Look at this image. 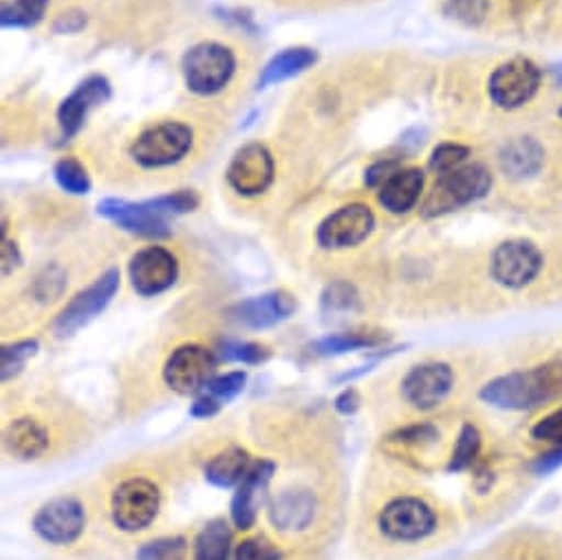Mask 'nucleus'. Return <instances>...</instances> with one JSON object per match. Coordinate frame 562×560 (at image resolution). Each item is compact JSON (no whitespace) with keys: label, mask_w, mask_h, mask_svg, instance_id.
Segmentation results:
<instances>
[{"label":"nucleus","mask_w":562,"mask_h":560,"mask_svg":"<svg viewBox=\"0 0 562 560\" xmlns=\"http://www.w3.org/2000/svg\"><path fill=\"white\" fill-rule=\"evenodd\" d=\"M479 400L501 413L533 415L562 400V347L542 349L527 365L496 373L479 389Z\"/></svg>","instance_id":"obj_1"},{"label":"nucleus","mask_w":562,"mask_h":560,"mask_svg":"<svg viewBox=\"0 0 562 560\" xmlns=\"http://www.w3.org/2000/svg\"><path fill=\"white\" fill-rule=\"evenodd\" d=\"M439 509L419 494H402L391 499L378 516L382 536L400 545L426 542L439 531Z\"/></svg>","instance_id":"obj_2"},{"label":"nucleus","mask_w":562,"mask_h":560,"mask_svg":"<svg viewBox=\"0 0 562 560\" xmlns=\"http://www.w3.org/2000/svg\"><path fill=\"white\" fill-rule=\"evenodd\" d=\"M518 450L529 459L536 477H547L562 468V400L525 417Z\"/></svg>","instance_id":"obj_3"},{"label":"nucleus","mask_w":562,"mask_h":560,"mask_svg":"<svg viewBox=\"0 0 562 560\" xmlns=\"http://www.w3.org/2000/svg\"><path fill=\"white\" fill-rule=\"evenodd\" d=\"M547 256L529 238H507L490 256V278L507 292H525L544 273Z\"/></svg>","instance_id":"obj_4"},{"label":"nucleus","mask_w":562,"mask_h":560,"mask_svg":"<svg viewBox=\"0 0 562 560\" xmlns=\"http://www.w3.org/2000/svg\"><path fill=\"white\" fill-rule=\"evenodd\" d=\"M492 188V175L481 164H465L459 170L437 177V183L426 194L422 203V214L426 219H437L457 212L479 199H483Z\"/></svg>","instance_id":"obj_5"},{"label":"nucleus","mask_w":562,"mask_h":560,"mask_svg":"<svg viewBox=\"0 0 562 560\" xmlns=\"http://www.w3.org/2000/svg\"><path fill=\"white\" fill-rule=\"evenodd\" d=\"M459 384L454 365L446 360H428L411 367L400 382V395L415 413H435L446 406Z\"/></svg>","instance_id":"obj_6"},{"label":"nucleus","mask_w":562,"mask_h":560,"mask_svg":"<svg viewBox=\"0 0 562 560\" xmlns=\"http://www.w3.org/2000/svg\"><path fill=\"white\" fill-rule=\"evenodd\" d=\"M181 71L186 87L192 93L214 96L229 85L236 71V58L225 45L201 43L183 56Z\"/></svg>","instance_id":"obj_7"},{"label":"nucleus","mask_w":562,"mask_h":560,"mask_svg":"<svg viewBox=\"0 0 562 560\" xmlns=\"http://www.w3.org/2000/svg\"><path fill=\"white\" fill-rule=\"evenodd\" d=\"M194 144L192 128L183 122H161L146 128L131 146V157L142 168H166L179 164Z\"/></svg>","instance_id":"obj_8"},{"label":"nucleus","mask_w":562,"mask_h":560,"mask_svg":"<svg viewBox=\"0 0 562 560\" xmlns=\"http://www.w3.org/2000/svg\"><path fill=\"white\" fill-rule=\"evenodd\" d=\"M161 492L144 477H133L122 481L111 496L113 523L124 531L146 529L159 514Z\"/></svg>","instance_id":"obj_9"},{"label":"nucleus","mask_w":562,"mask_h":560,"mask_svg":"<svg viewBox=\"0 0 562 560\" xmlns=\"http://www.w3.org/2000/svg\"><path fill=\"white\" fill-rule=\"evenodd\" d=\"M540 80V69L529 58H512L490 76L487 96L498 109L516 111L536 98Z\"/></svg>","instance_id":"obj_10"},{"label":"nucleus","mask_w":562,"mask_h":560,"mask_svg":"<svg viewBox=\"0 0 562 560\" xmlns=\"http://www.w3.org/2000/svg\"><path fill=\"white\" fill-rule=\"evenodd\" d=\"M120 290V271L117 269H109L106 273H102L91 288H87L85 292H80L56 318L54 323V332L60 338H69L76 332H80L82 327H87L93 318H98L115 299Z\"/></svg>","instance_id":"obj_11"},{"label":"nucleus","mask_w":562,"mask_h":560,"mask_svg":"<svg viewBox=\"0 0 562 560\" xmlns=\"http://www.w3.org/2000/svg\"><path fill=\"white\" fill-rule=\"evenodd\" d=\"M216 358L210 349L199 345L179 347L164 367V382L179 395L203 393L214 380Z\"/></svg>","instance_id":"obj_12"},{"label":"nucleus","mask_w":562,"mask_h":560,"mask_svg":"<svg viewBox=\"0 0 562 560\" xmlns=\"http://www.w3.org/2000/svg\"><path fill=\"white\" fill-rule=\"evenodd\" d=\"M128 273L131 285L139 296H159L175 285V280L179 276V260L170 249L161 245H150L139 249L131 258Z\"/></svg>","instance_id":"obj_13"},{"label":"nucleus","mask_w":562,"mask_h":560,"mask_svg":"<svg viewBox=\"0 0 562 560\" xmlns=\"http://www.w3.org/2000/svg\"><path fill=\"white\" fill-rule=\"evenodd\" d=\"M87 514L78 499L58 496L45 503L34 516V531L49 545H71L85 531Z\"/></svg>","instance_id":"obj_14"},{"label":"nucleus","mask_w":562,"mask_h":560,"mask_svg":"<svg viewBox=\"0 0 562 560\" xmlns=\"http://www.w3.org/2000/svg\"><path fill=\"white\" fill-rule=\"evenodd\" d=\"M375 214L364 203H351L329 214L318 227V245L325 249L356 247L371 236Z\"/></svg>","instance_id":"obj_15"},{"label":"nucleus","mask_w":562,"mask_h":560,"mask_svg":"<svg viewBox=\"0 0 562 560\" xmlns=\"http://www.w3.org/2000/svg\"><path fill=\"white\" fill-rule=\"evenodd\" d=\"M225 175L236 194L258 197L273 181V157L262 144H247L234 155Z\"/></svg>","instance_id":"obj_16"},{"label":"nucleus","mask_w":562,"mask_h":560,"mask_svg":"<svg viewBox=\"0 0 562 560\" xmlns=\"http://www.w3.org/2000/svg\"><path fill=\"white\" fill-rule=\"evenodd\" d=\"M98 212L131 234L146 236V238L170 236L168 219L161 216L148 201L133 203L124 199H104L100 201Z\"/></svg>","instance_id":"obj_17"},{"label":"nucleus","mask_w":562,"mask_h":560,"mask_svg":"<svg viewBox=\"0 0 562 560\" xmlns=\"http://www.w3.org/2000/svg\"><path fill=\"white\" fill-rule=\"evenodd\" d=\"M111 98V85L104 76H89L71 96H67L58 109V124L63 139H71L85 126L87 115Z\"/></svg>","instance_id":"obj_18"},{"label":"nucleus","mask_w":562,"mask_h":560,"mask_svg":"<svg viewBox=\"0 0 562 560\" xmlns=\"http://www.w3.org/2000/svg\"><path fill=\"white\" fill-rule=\"evenodd\" d=\"M276 466L267 459L254 461L243 481L236 488V494L232 499V523L238 529H251L256 523L258 509L265 503L267 496V485L273 477Z\"/></svg>","instance_id":"obj_19"},{"label":"nucleus","mask_w":562,"mask_h":560,"mask_svg":"<svg viewBox=\"0 0 562 560\" xmlns=\"http://www.w3.org/2000/svg\"><path fill=\"white\" fill-rule=\"evenodd\" d=\"M296 312V299L288 292H269L232 307V318L247 329H267Z\"/></svg>","instance_id":"obj_20"},{"label":"nucleus","mask_w":562,"mask_h":560,"mask_svg":"<svg viewBox=\"0 0 562 560\" xmlns=\"http://www.w3.org/2000/svg\"><path fill=\"white\" fill-rule=\"evenodd\" d=\"M316 496L310 490H288L269 505V520L276 529L301 531L314 523Z\"/></svg>","instance_id":"obj_21"},{"label":"nucleus","mask_w":562,"mask_h":560,"mask_svg":"<svg viewBox=\"0 0 562 560\" xmlns=\"http://www.w3.org/2000/svg\"><path fill=\"white\" fill-rule=\"evenodd\" d=\"M426 175L419 168H400L378 192L380 205L391 214H408L422 199Z\"/></svg>","instance_id":"obj_22"},{"label":"nucleus","mask_w":562,"mask_h":560,"mask_svg":"<svg viewBox=\"0 0 562 560\" xmlns=\"http://www.w3.org/2000/svg\"><path fill=\"white\" fill-rule=\"evenodd\" d=\"M501 170L514 181L533 179L544 164V148L533 137H518L501 150Z\"/></svg>","instance_id":"obj_23"},{"label":"nucleus","mask_w":562,"mask_h":560,"mask_svg":"<svg viewBox=\"0 0 562 560\" xmlns=\"http://www.w3.org/2000/svg\"><path fill=\"white\" fill-rule=\"evenodd\" d=\"M509 560H562V534L547 527H527L509 540Z\"/></svg>","instance_id":"obj_24"},{"label":"nucleus","mask_w":562,"mask_h":560,"mask_svg":"<svg viewBox=\"0 0 562 560\" xmlns=\"http://www.w3.org/2000/svg\"><path fill=\"white\" fill-rule=\"evenodd\" d=\"M316 63H318V54L310 47H294V49L280 52L265 65L258 78V89H267V87L285 82L290 78H296L307 69H312Z\"/></svg>","instance_id":"obj_25"},{"label":"nucleus","mask_w":562,"mask_h":560,"mask_svg":"<svg viewBox=\"0 0 562 560\" xmlns=\"http://www.w3.org/2000/svg\"><path fill=\"white\" fill-rule=\"evenodd\" d=\"M5 448L19 459H38L49 448V435L34 419H16L5 430Z\"/></svg>","instance_id":"obj_26"},{"label":"nucleus","mask_w":562,"mask_h":560,"mask_svg":"<svg viewBox=\"0 0 562 560\" xmlns=\"http://www.w3.org/2000/svg\"><path fill=\"white\" fill-rule=\"evenodd\" d=\"M251 459L243 448H227L214 455L205 466V479L216 488H234L243 481Z\"/></svg>","instance_id":"obj_27"},{"label":"nucleus","mask_w":562,"mask_h":560,"mask_svg":"<svg viewBox=\"0 0 562 560\" xmlns=\"http://www.w3.org/2000/svg\"><path fill=\"white\" fill-rule=\"evenodd\" d=\"M481 457H483V433L474 422H463L454 435L446 470L448 472L472 470Z\"/></svg>","instance_id":"obj_28"},{"label":"nucleus","mask_w":562,"mask_h":560,"mask_svg":"<svg viewBox=\"0 0 562 560\" xmlns=\"http://www.w3.org/2000/svg\"><path fill=\"white\" fill-rule=\"evenodd\" d=\"M232 531L225 520H210L194 540V560H229Z\"/></svg>","instance_id":"obj_29"},{"label":"nucleus","mask_w":562,"mask_h":560,"mask_svg":"<svg viewBox=\"0 0 562 560\" xmlns=\"http://www.w3.org/2000/svg\"><path fill=\"white\" fill-rule=\"evenodd\" d=\"M49 8V0H5L3 12H0V23L5 30H27L36 27Z\"/></svg>","instance_id":"obj_30"},{"label":"nucleus","mask_w":562,"mask_h":560,"mask_svg":"<svg viewBox=\"0 0 562 560\" xmlns=\"http://www.w3.org/2000/svg\"><path fill=\"white\" fill-rule=\"evenodd\" d=\"M386 343V336L382 334H369V332H351V334H336L318 340L314 345V351L318 356H340L347 351H360V349H373Z\"/></svg>","instance_id":"obj_31"},{"label":"nucleus","mask_w":562,"mask_h":560,"mask_svg":"<svg viewBox=\"0 0 562 560\" xmlns=\"http://www.w3.org/2000/svg\"><path fill=\"white\" fill-rule=\"evenodd\" d=\"M443 435L441 430L430 424V422H419V424H411L397 433L391 435V441L397 446H404L413 452H417L419 457H426L432 448H437L441 444Z\"/></svg>","instance_id":"obj_32"},{"label":"nucleus","mask_w":562,"mask_h":560,"mask_svg":"<svg viewBox=\"0 0 562 560\" xmlns=\"http://www.w3.org/2000/svg\"><path fill=\"white\" fill-rule=\"evenodd\" d=\"M54 177L58 186L69 194H87L91 190V177L85 164L76 157H65L56 164Z\"/></svg>","instance_id":"obj_33"},{"label":"nucleus","mask_w":562,"mask_h":560,"mask_svg":"<svg viewBox=\"0 0 562 560\" xmlns=\"http://www.w3.org/2000/svg\"><path fill=\"white\" fill-rule=\"evenodd\" d=\"M188 542L181 536H166L144 542L137 549V560H186Z\"/></svg>","instance_id":"obj_34"},{"label":"nucleus","mask_w":562,"mask_h":560,"mask_svg":"<svg viewBox=\"0 0 562 560\" xmlns=\"http://www.w3.org/2000/svg\"><path fill=\"white\" fill-rule=\"evenodd\" d=\"M490 0H446L443 14L465 27H476L485 21Z\"/></svg>","instance_id":"obj_35"},{"label":"nucleus","mask_w":562,"mask_h":560,"mask_svg":"<svg viewBox=\"0 0 562 560\" xmlns=\"http://www.w3.org/2000/svg\"><path fill=\"white\" fill-rule=\"evenodd\" d=\"M470 157V148L463 146V144H454V142H446V144H439L432 155H430V170L441 177V175H448L452 170H459L461 166H465Z\"/></svg>","instance_id":"obj_36"},{"label":"nucleus","mask_w":562,"mask_h":560,"mask_svg":"<svg viewBox=\"0 0 562 560\" xmlns=\"http://www.w3.org/2000/svg\"><path fill=\"white\" fill-rule=\"evenodd\" d=\"M245 382H247V376L243 371H232V373H225V376H218L214 378L205 391L201 395L210 397L214 404L223 406L227 402H232L243 389H245Z\"/></svg>","instance_id":"obj_37"},{"label":"nucleus","mask_w":562,"mask_h":560,"mask_svg":"<svg viewBox=\"0 0 562 560\" xmlns=\"http://www.w3.org/2000/svg\"><path fill=\"white\" fill-rule=\"evenodd\" d=\"M148 203L161 216L170 219V216H179V214H188V212L196 210L199 208V194L194 190H179V192H172V194L148 199Z\"/></svg>","instance_id":"obj_38"},{"label":"nucleus","mask_w":562,"mask_h":560,"mask_svg":"<svg viewBox=\"0 0 562 560\" xmlns=\"http://www.w3.org/2000/svg\"><path fill=\"white\" fill-rule=\"evenodd\" d=\"M38 351L36 340H21L14 345L3 347V382L19 376L25 367V362Z\"/></svg>","instance_id":"obj_39"},{"label":"nucleus","mask_w":562,"mask_h":560,"mask_svg":"<svg viewBox=\"0 0 562 560\" xmlns=\"http://www.w3.org/2000/svg\"><path fill=\"white\" fill-rule=\"evenodd\" d=\"M280 556L283 553H280V549L273 542L256 536L238 542L234 560H280Z\"/></svg>","instance_id":"obj_40"},{"label":"nucleus","mask_w":562,"mask_h":560,"mask_svg":"<svg viewBox=\"0 0 562 560\" xmlns=\"http://www.w3.org/2000/svg\"><path fill=\"white\" fill-rule=\"evenodd\" d=\"M223 358L243 365H258L269 358V351L258 343H227L223 345Z\"/></svg>","instance_id":"obj_41"},{"label":"nucleus","mask_w":562,"mask_h":560,"mask_svg":"<svg viewBox=\"0 0 562 560\" xmlns=\"http://www.w3.org/2000/svg\"><path fill=\"white\" fill-rule=\"evenodd\" d=\"M356 303H358V294L349 283H336L323 296V305L329 312H347V310H353Z\"/></svg>","instance_id":"obj_42"},{"label":"nucleus","mask_w":562,"mask_h":560,"mask_svg":"<svg viewBox=\"0 0 562 560\" xmlns=\"http://www.w3.org/2000/svg\"><path fill=\"white\" fill-rule=\"evenodd\" d=\"M400 168H402L400 159H380V161H375V164H371V166L367 168V172H364V183H367L369 188H382V183H384L386 179H391Z\"/></svg>","instance_id":"obj_43"},{"label":"nucleus","mask_w":562,"mask_h":560,"mask_svg":"<svg viewBox=\"0 0 562 560\" xmlns=\"http://www.w3.org/2000/svg\"><path fill=\"white\" fill-rule=\"evenodd\" d=\"M360 408V395L356 389H345L338 397H336V411L342 415H353Z\"/></svg>","instance_id":"obj_44"},{"label":"nucleus","mask_w":562,"mask_h":560,"mask_svg":"<svg viewBox=\"0 0 562 560\" xmlns=\"http://www.w3.org/2000/svg\"><path fill=\"white\" fill-rule=\"evenodd\" d=\"M21 265V251L16 247V243L12 240H3V273L10 276L16 267Z\"/></svg>","instance_id":"obj_45"},{"label":"nucleus","mask_w":562,"mask_h":560,"mask_svg":"<svg viewBox=\"0 0 562 560\" xmlns=\"http://www.w3.org/2000/svg\"><path fill=\"white\" fill-rule=\"evenodd\" d=\"M558 115H560V117H562V104H560V109H558Z\"/></svg>","instance_id":"obj_46"}]
</instances>
